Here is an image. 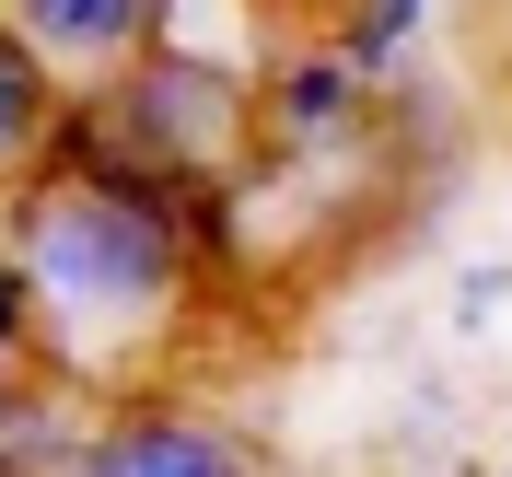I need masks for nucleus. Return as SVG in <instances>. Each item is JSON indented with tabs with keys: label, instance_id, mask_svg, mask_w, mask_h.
<instances>
[{
	"label": "nucleus",
	"instance_id": "obj_8",
	"mask_svg": "<svg viewBox=\"0 0 512 477\" xmlns=\"http://www.w3.org/2000/svg\"><path fill=\"white\" fill-rule=\"evenodd\" d=\"M419 35H431V0H350V24H338V59H350L361 82L384 94V70L408 59Z\"/></svg>",
	"mask_w": 512,
	"mask_h": 477
},
{
	"label": "nucleus",
	"instance_id": "obj_5",
	"mask_svg": "<svg viewBox=\"0 0 512 477\" xmlns=\"http://www.w3.org/2000/svg\"><path fill=\"white\" fill-rule=\"evenodd\" d=\"M0 24L24 35L59 82H82V94H94L117 59H140V47H152V0H0Z\"/></svg>",
	"mask_w": 512,
	"mask_h": 477
},
{
	"label": "nucleus",
	"instance_id": "obj_10",
	"mask_svg": "<svg viewBox=\"0 0 512 477\" xmlns=\"http://www.w3.org/2000/svg\"><path fill=\"white\" fill-rule=\"evenodd\" d=\"M466 477H478V466H466Z\"/></svg>",
	"mask_w": 512,
	"mask_h": 477
},
{
	"label": "nucleus",
	"instance_id": "obj_9",
	"mask_svg": "<svg viewBox=\"0 0 512 477\" xmlns=\"http://www.w3.org/2000/svg\"><path fill=\"white\" fill-rule=\"evenodd\" d=\"M35 361V303H24V268L0 256V373H24Z\"/></svg>",
	"mask_w": 512,
	"mask_h": 477
},
{
	"label": "nucleus",
	"instance_id": "obj_11",
	"mask_svg": "<svg viewBox=\"0 0 512 477\" xmlns=\"http://www.w3.org/2000/svg\"><path fill=\"white\" fill-rule=\"evenodd\" d=\"M501 477H512V466H501Z\"/></svg>",
	"mask_w": 512,
	"mask_h": 477
},
{
	"label": "nucleus",
	"instance_id": "obj_4",
	"mask_svg": "<svg viewBox=\"0 0 512 477\" xmlns=\"http://www.w3.org/2000/svg\"><path fill=\"white\" fill-rule=\"evenodd\" d=\"M373 105L384 94L338 47H280V59L256 70V128L280 152H350V140H373Z\"/></svg>",
	"mask_w": 512,
	"mask_h": 477
},
{
	"label": "nucleus",
	"instance_id": "obj_2",
	"mask_svg": "<svg viewBox=\"0 0 512 477\" xmlns=\"http://www.w3.org/2000/svg\"><path fill=\"white\" fill-rule=\"evenodd\" d=\"M82 117H94V140L117 163H140V175H233L245 140H256V70L152 35L140 59H117L94 94H82Z\"/></svg>",
	"mask_w": 512,
	"mask_h": 477
},
{
	"label": "nucleus",
	"instance_id": "obj_1",
	"mask_svg": "<svg viewBox=\"0 0 512 477\" xmlns=\"http://www.w3.org/2000/svg\"><path fill=\"white\" fill-rule=\"evenodd\" d=\"M0 256L24 268L35 361H47L70 396L140 384L175 350L187 303H198V256H187V222H175V187L140 175V163H117L82 105H59L35 175L12 187Z\"/></svg>",
	"mask_w": 512,
	"mask_h": 477
},
{
	"label": "nucleus",
	"instance_id": "obj_6",
	"mask_svg": "<svg viewBox=\"0 0 512 477\" xmlns=\"http://www.w3.org/2000/svg\"><path fill=\"white\" fill-rule=\"evenodd\" d=\"M82 396H70L47 361H24V373H0V477H70V454H82Z\"/></svg>",
	"mask_w": 512,
	"mask_h": 477
},
{
	"label": "nucleus",
	"instance_id": "obj_7",
	"mask_svg": "<svg viewBox=\"0 0 512 477\" xmlns=\"http://www.w3.org/2000/svg\"><path fill=\"white\" fill-rule=\"evenodd\" d=\"M59 105H70V82L35 59L12 24H0V187H24V175H35V152H47Z\"/></svg>",
	"mask_w": 512,
	"mask_h": 477
},
{
	"label": "nucleus",
	"instance_id": "obj_3",
	"mask_svg": "<svg viewBox=\"0 0 512 477\" xmlns=\"http://www.w3.org/2000/svg\"><path fill=\"white\" fill-rule=\"evenodd\" d=\"M70 477H256V454L233 443L210 408H175V396H117V408L82 419Z\"/></svg>",
	"mask_w": 512,
	"mask_h": 477
}]
</instances>
